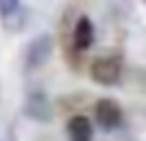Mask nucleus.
Wrapping results in <instances>:
<instances>
[{"instance_id":"nucleus-3","label":"nucleus","mask_w":146,"mask_h":141,"mask_svg":"<svg viewBox=\"0 0 146 141\" xmlns=\"http://www.w3.org/2000/svg\"><path fill=\"white\" fill-rule=\"evenodd\" d=\"M49 54H51V36L44 33V36H38V39L31 41V46L26 51V64L28 67H41L49 59Z\"/></svg>"},{"instance_id":"nucleus-4","label":"nucleus","mask_w":146,"mask_h":141,"mask_svg":"<svg viewBox=\"0 0 146 141\" xmlns=\"http://www.w3.org/2000/svg\"><path fill=\"white\" fill-rule=\"evenodd\" d=\"M72 41H74V46H77L80 51H85V49L92 46V41H95V26H92V21H90L87 15H82V18L77 21L74 33H72Z\"/></svg>"},{"instance_id":"nucleus-1","label":"nucleus","mask_w":146,"mask_h":141,"mask_svg":"<svg viewBox=\"0 0 146 141\" xmlns=\"http://www.w3.org/2000/svg\"><path fill=\"white\" fill-rule=\"evenodd\" d=\"M90 74H92V80L100 82V85H115V82L121 80V64H118L115 59H110V57H103V59L92 62Z\"/></svg>"},{"instance_id":"nucleus-5","label":"nucleus","mask_w":146,"mask_h":141,"mask_svg":"<svg viewBox=\"0 0 146 141\" xmlns=\"http://www.w3.org/2000/svg\"><path fill=\"white\" fill-rule=\"evenodd\" d=\"M67 136L69 141H92V123L85 116H74L67 123Z\"/></svg>"},{"instance_id":"nucleus-2","label":"nucleus","mask_w":146,"mask_h":141,"mask_svg":"<svg viewBox=\"0 0 146 141\" xmlns=\"http://www.w3.org/2000/svg\"><path fill=\"white\" fill-rule=\"evenodd\" d=\"M95 118H98V123L105 128V131H113V128H118L121 126V121H123V113H121V105L115 103V100H100L98 103V108H95Z\"/></svg>"},{"instance_id":"nucleus-6","label":"nucleus","mask_w":146,"mask_h":141,"mask_svg":"<svg viewBox=\"0 0 146 141\" xmlns=\"http://www.w3.org/2000/svg\"><path fill=\"white\" fill-rule=\"evenodd\" d=\"M26 113L33 116V118H38V121H46L49 118V103H46V98L44 95H31L28 103H26Z\"/></svg>"},{"instance_id":"nucleus-7","label":"nucleus","mask_w":146,"mask_h":141,"mask_svg":"<svg viewBox=\"0 0 146 141\" xmlns=\"http://www.w3.org/2000/svg\"><path fill=\"white\" fill-rule=\"evenodd\" d=\"M18 3H21V0H0V13H3V15H10V13H15Z\"/></svg>"}]
</instances>
